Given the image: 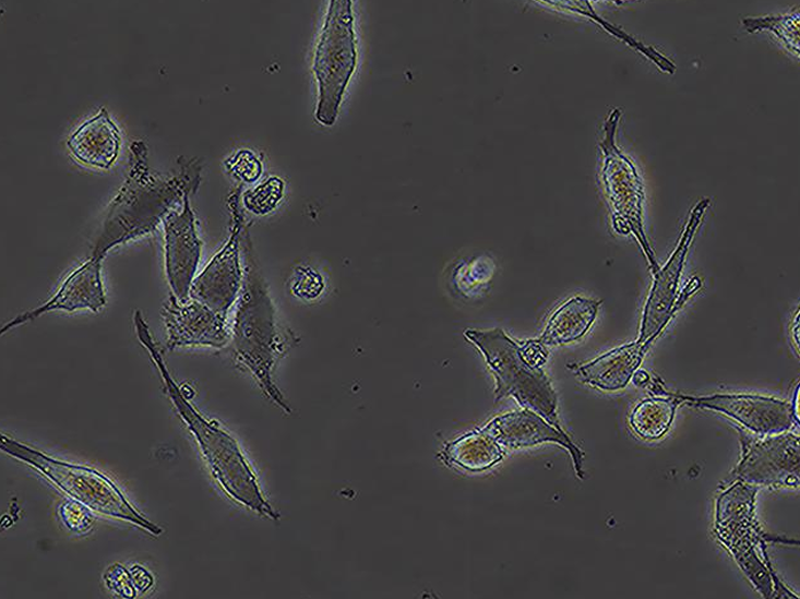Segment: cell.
<instances>
[{
    "label": "cell",
    "instance_id": "cell-16",
    "mask_svg": "<svg viewBox=\"0 0 800 599\" xmlns=\"http://www.w3.org/2000/svg\"><path fill=\"white\" fill-rule=\"evenodd\" d=\"M650 342H632L616 347L575 369L580 380L595 388L614 392L623 390L641 366Z\"/></svg>",
    "mask_w": 800,
    "mask_h": 599
},
{
    "label": "cell",
    "instance_id": "cell-4",
    "mask_svg": "<svg viewBox=\"0 0 800 599\" xmlns=\"http://www.w3.org/2000/svg\"><path fill=\"white\" fill-rule=\"evenodd\" d=\"M464 336L483 356L494 376L495 402L513 397L524 409L532 410L559 430L558 398L541 368L528 364L518 343L501 328L466 330Z\"/></svg>",
    "mask_w": 800,
    "mask_h": 599
},
{
    "label": "cell",
    "instance_id": "cell-19",
    "mask_svg": "<svg viewBox=\"0 0 800 599\" xmlns=\"http://www.w3.org/2000/svg\"><path fill=\"white\" fill-rule=\"evenodd\" d=\"M503 455L502 446L479 430L446 443L439 458L447 466L479 472L492 468Z\"/></svg>",
    "mask_w": 800,
    "mask_h": 599
},
{
    "label": "cell",
    "instance_id": "cell-17",
    "mask_svg": "<svg viewBox=\"0 0 800 599\" xmlns=\"http://www.w3.org/2000/svg\"><path fill=\"white\" fill-rule=\"evenodd\" d=\"M120 143L117 125L102 107L96 116L82 123L72 133L67 145L80 163L108 169L118 156Z\"/></svg>",
    "mask_w": 800,
    "mask_h": 599
},
{
    "label": "cell",
    "instance_id": "cell-27",
    "mask_svg": "<svg viewBox=\"0 0 800 599\" xmlns=\"http://www.w3.org/2000/svg\"><path fill=\"white\" fill-rule=\"evenodd\" d=\"M790 333L793 344L797 346L799 352V310H797L795 318L791 323Z\"/></svg>",
    "mask_w": 800,
    "mask_h": 599
},
{
    "label": "cell",
    "instance_id": "cell-9",
    "mask_svg": "<svg viewBox=\"0 0 800 599\" xmlns=\"http://www.w3.org/2000/svg\"><path fill=\"white\" fill-rule=\"evenodd\" d=\"M799 435L791 431L753 438L741 433L736 480L755 487L797 488L800 482Z\"/></svg>",
    "mask_w": 800,
    "mask_h": 599
},
{
    "label": "cell",
    "instance_id": "cell-5",
    "mask_svg": "<svg viewBox=\"0 0 800 599\" xmlns=\"http://www.w3.org/2000/svg\"><path fill=\"white\" fill-rule=\"evenodd\" d=\"M356 62L351 1L332 0L312 61V71L319 89L315 119L321 124L331 127L336 121Z\"/></svg>",
    "mask_w": 800,
    "mask_h": 599
},
{
    "label": "cell",
    "instance_id": "cell-3",
    "mask_svg": "<svg viewBox=\"0 0 800 599\" xmlns=\"http://www.w3.org/2000/svg\"><path fill=\"white\" fill-rule=\"evenodd\" d=\"M757 487L735 480L716 500L714 532L763 598H798L781 582L767 555V543H793L762 529L755 514Z\"/></svg>",
    "mask_w": 800,
    "mask_h": 599
},
{
    "label": "cell",
    "instance_id": "cell-20",
    "mask_svg": "<svg viewBox=\"0 0 800 599\" xmlns=\"http://www.w3.org/2000/svg\"><path fill=\"white\" fill-rule=\"evenodd\" d=\"M680 405L676 394L659 387L655 396L641 400L629 416L632 431L641 439H661L670 429L676 409Z\"/></svg>",
    "mask_w": 800,
    "mask_h": 599
},
{
    "label": "cell",
    "instance_id": "cell-25",
    "mask_svg": "<svg viewBox=\"0 0 800 599\" xmlns=\"http://www.w3.org/2000/svg\"><path fill=\"white\" fill-rule=\"evenodd\" d=\"M525 361L536 368H541L548 358V349L538 338L528 339L520 345Z\"/></svg>",
    "mask_w": 800,
    "mask_h": 599
},
{
    "label": "cell",
    "instance_id": "cell-7",
    "mask_svg": "<svg viewBox=\"0 0 800 599\" xmlns=\"http://www.w3.org/2000/svg\"><path fill=\"white\" fill-rule=\"evenodd\" d=\"M1 447L9 454L34 465L50 481L89 510L131 520L155 535L160 532L156 526L134 511L105 476L88 468L55 460L4 436L1 440Z\"/></svg>",
    "mask_w": 800,
    "mask_h": 599
},
{
    "label": "cell",
    "instance_id": "cell-18",
    "mask_svg": "<svg viewBox=\"0 0 800 599\" xmlns=\"http://www.w3.org/2000/svg\"><path fill=\"white\" fill-rule=\"evenodd\" d=\"M601 301L572 297L550 315L538 338L545 346L566 345L581 339L596 320Z\"/></svg>",
    "mask_w": 800,
    "mask_h": 599
},
{
    "label": "cell",
    "instance_id": "cell-13",
    "mask_svg": "<svg viewBox=\"0 0 800 599\" xmlns=\"http://www.w3.org/2000/svg\"><path fill=\"white\" fill-rule=\"evenodd\" d=\"M162 316L168 349L189 346L222 348L229 344L227 316L198 300L189 298L181 301L170 295Z\"/></svg>",
    "mask_w": 800,
    "mask_h": 599
},
{
    "label": "cell",
    "instance_id": "cell-22",
    "mask_svg": "<svg viewBox=\"0 0 800 599\" xmlns=\"http://www.w3.org/2000/svg\"><path fill=\"white\" fill-rule=\"evenodd\" d=\"M289 286L295 297L306 301L315 300L325 288L322 275L309 266L297 267L291 275Z\"/></svg>",
    "mask_w": 800,
    "mask_h": 599
},
{
    "label": "cell",
    "instance_id": "cell-8",
    "mask_svg": "<svg viewBox=\"0 0 800 599\" xmlns=\"http://www.w3.org/2000/svg\"><path fill=\"white\" fill-rule=\"evenodd\" d=\"M706 206L707 201H702L695 206L678 245L666 263L653 273V281L644 303L636 340L653 343L676 312L701 288V279L693 276L681 293L678 292L686 254Z\"/></svg>",
    "mask_w": 800,
    "mask_h": 599
},
{
    "label": "cell",
    "instance_id": "cell-10",
    "mask_svg": "<svg viewBox=\"0 0 800 599\" xmlns=\"http://www.w3.org/2000/svg\"><path fill=\"white\" fill-rule=\"evenodd\" d=\"M229 206L232 214L230 235L224 245L195 275L190 288V298L226 316L240 295L244 278L241 248L242 216L237 194L230 196Z\"/></svg>",
    "mask_w": 800,
    "mask_h": 599
},
{
    "label": "cell",
    "instance_id": "cell-14",
    "mask_svg": "<svg viewBox=\"0 0 800 599\" xmlns=\"http://www.w3.org/2000/svg\"><path fill=\"white\" fill-rule=\"evenodd\" d=\"M102 261V257L94 255L84 261L65 276L57 291L46 302L14 316L1 326L0 334L3 335L49 312L100 311L106 306Z\"/></svg>",
    "mask_w": 800,
    "mask_h": 599
},
{
    "label": "cell",
    "instance_id": "cell-6",
    "mask_svg": "<svg viewBox=\"0 0 800 599\" xmlns=\"http://www.w3.org/2000/svg\"><path fill=\"white\" fill-rule=\"evenodd\" d=\"M188 192L179 182L132 177L112 202L92 255L104 259L118 244L151 231Z\"/></svg>",
    "mask_w": 800,
    "mask_h": 599
},
{
    "label": "cell",
    "instance_id": "cell-2",
    "mask_svg": "<svg viewBox=\"0 0 800 599\" xmlns=\"http://www.w3.org/2000/svg\"><path fill=\"white\" fill-rule=\"evenodd\" d=\"M133 324L138 339L158 369L174 406L195 436L218 484L230 499L248 510L273 520L278 519L279 515L264 496L258 478L236 440L216 422L204 418L175 383L139 310L133 314Z\"/></svg>",
    "mask_w": 800,
    "mask_h": 599
},
{
    "label": "cell",
    "instance_id": "cell-23",
    "mask_svg": "<svg viewBox=\"0 0 800 599\" xmlns=\"http://www.w3.org/2000/svg\"><path fill=\"white\" fill-rule=\"evenodd\" d=\"M225 166L232 177L247 183L256 181L263 170L260 159L249 149L236 152L225 161Z\"/></svg>",
    "mask_w": 800,
    "mask_h": 599
},
{
    "label": "cell",
    "instance_id": "cell-12",
    "mask_svg": "<svg viewBox=\"0 0 800 599\" xmlns=\"http://www.w3.org/2000/svg\"><path fill=\"white\" fill-rule=\"evenodd\" d=\"M163 223L166 280L170 295L186 301L190 298V288L196 275L202 250L188 195L182 201V207L179 211H171Z\"/></svg>",
    "mask_w": 800,
    "mask_h": 599
},
{
    "label": "cell",
    "instance_id": "cell-26",
    "mask_svg": "<svg viewBox=\"0 0 800 599\" xmlns=\"http://www.w3.org/2000/svg\"><path fill=\"white\" fill-rule=\"evenodd\" d=\"M650 376L645 370H636L634 374L632 375V381L634 385L644 387L647 386L650 383Z\"/></svg>",
    "mask_w": 800,
    "mask_h": 599
},
{
    "label": "cell",
    "instance_id": "cell-11",
    "mask_svg": "<svg viewBox=\"0 0 800 599\" xmlns=\"http://www.w3.org/2000/svg\"><path fill=\"white\" fill-rule=\"evenodd\" d=\"M676 396L680 404L720 412L759 435L778 434L799 427L792 404L775 397L753 394Z\"/></svg>",
    "mask_w": 800,
    "mask_h": 599
},
{
    "label": "cell",
    "instance_id": "cell-21",
    "mask_svg": "<svg viewBox=\"0 0 800 599\" xmlns=\"http://www.w3.org/2000/svg\"><path fill=\"white\" fill-rule=\"evenodd\" d=\"M285 183L279 177L272 176L242 194L244 208L258 216L273 212L283 200Z\"/></svg>",
    "mask_w": 800,
    "mask_h": 599
},
{
    "label": "cell",
    "instance_id": "cell-15",
    "mask_svg": "<svg viewBox=\"0 0 800 599\" xmlns=\"http://www.w3.org/2000/svg\"><path fill=\"white\" fill-rule=\"evenodd\" d=\"M480 431L502 447L511 450L542 443L558 444L569 452L576 476L584 478V453L563 430L557 429L532 410H515L497 416L488 421Z\"/></svg>",
    "mask_w": 800,
    "mask_h": 599
},
{
    "label": "cell",
    "instance_id": "cell-1",
    "mask_svg": "<svg viewBox=\"0 0 800 599\" xmlns=\"http://www.w3.org/2000/svg\"><path fill=\"white\" fill-rule=\"evenodd\" d=\"M244 278L229 323L231 350L236 360L253 375L260 388L283 411L291 409L274 382L277 362L294 344L280 326L267 284L252 254L243 244Z\"/></svg>",
    "mask_w": 800,
    "mask_h": 599
},
{
    "label": "cell",
    "instance_id": "cell-24",
    "mask_svg": "<svg viewBox=\"0 0 800 599\" xmlns=\"http://www.w3.org/2000/svg\"><path fill=\"white\" fill-rule=\"evenodd\" d=\"M61 515L67 526L76 531L86 530L92 523V515L87 507H83L79 502H67L61 506Z\"/></svg>",
    "mask_w": 800,
    "mask_h": 599
}]
</instances>
